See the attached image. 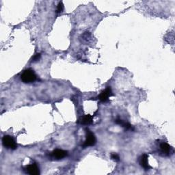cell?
<instances>
[{
  "mask_svg": "<svg viewBox=\"0 0 175 175\" xmlns=\"http://www.w3.org/2000/svg\"><path fill=\"white\" fill-rule=\"evenodd\" d=\"M36 75L34 73V71L32 69H27L22 73L21 76V79L22 81L25 83V84H29V83H32L36 80Z\"/></svg>",
  "mask_w": 175,
  "mask_h": 175,
  "instance_id": "1",
  "label": "cell"
},
{
  "mask_svg": "<svg viewBox=\"0 0 175 175\" xmlns=\"http://www.w3.org/2000/svg\"><path fill=\"white\" fill-rule=\"evenodd\" d=\"M3 145L7 149L14 150L17 148V144H16L14 139L9 135H5L2 139Z\"/></svg>",
  "mask_w": 175,
  "mask_h": 175,
  "instance_id": "2",
  "label": "cell"
},
{
  "mask_svg": "<svg viewBox=\"0 0 175 175\" xmlns=\"http://www.w3.org/2000/svg\"><path fill=\"white\" fill-rule=\"evenodd\" d=\"M96 143V138L94 133L91 131L87 130L86 131V140L83 144V147L86 148L89 146H93Z\"/></svg>",
  "mask_w": 175,
  "mask_h": 175,
  "instance_id": "3",
  "label": "cell"
},
{
  "mask_svg": "<svg viewBox=\"0 0 175 175\" xmlns=\"http://www.w3.org/2000/svg\"><path fill=\"white\" fill-rule=\"evenodd\" d=\"M112 96H113L112 89L110 87H108L105 90H103L99 96V99L100 100V101L103 103H106L108 101L109 97Z\"/></svg>",
  "mask_w": 175,
  "mask_h": 175,
  "instance_id": "4",
  "label": "cell"
},
{
  "mask_svg": "<svg viewBox=\"0 0 175 175\" xmlns=\"http://www.w3.org/2000/svg\"><path fill=\"white\" fill-rule=\"evenodd\" d=\"M25 170L27 173L31 175H38L40 174L39 168L36 164H32L28 165L25 167Z\"/></svg>",
  "mask_w": 175,
  "mask_h": 175,
  "instance_id": "5",
  "label": "cell"
},
{
  "mask_svg": "<svg viewBox=\"0 0 175 175\" xmlns=\"http://www.w3.org/2000/svg\"><path fill=\"white\" fill-rule=\"evenodd\" d=\"M51 156L52 158L55 159H62L67 156V152L62 149H56L51 153Z\"/></svg>",
  "mask_w": 175,
  "mask_h": 175,
  "instance_id": "6",
  "label": "cell"
},
{
  "mask_svg": "<svg viewBox=\"0 0 175 175\" xmlns=\"http://www.w3.org/2000/svg\"><path fill=\"white\" fill-rule=\"evenodd\" d=\"M93 122V116L90 114L86 115L83 116L81 119H79L78 123L81 124H84V125H89L91 124Z\"/></svg>",
  "mask_w": 175,
  "mask_h": 175,
  "instance_id": "7",
  "label": "cell"
},
{
  "mask_svg": "<svg viewBox=\"0 0 175 175\" xmlns=\"http://www.w3.org/2000/svg\"><path fill=\"white\" fill-rule=\"evenodd\" d=\"M148 159H149V156H148V155H146V154H144V155H142L140 158L141 166L143 168H144L146 170H149V169L150 168V167L149 165V160H148Z\"/></svg>",
  "mask_w": 175,
  "mask_h": 175,
  "instance_id": "8",
  "label": "cell"
},
{
  "mask_svg": "<svg viewBox=\"0 0 175 175\" xmlns=\"http://www.w3.org/2000/svg\"><path fill=\"white\" fill-rule=\"evenodd\" d=\"M160 149H161L162 152L165 155H169L170 153L171 150V146L168 144L165 143V142H163L160 145Z\"/></svg>",
  "mask_w": 175,
  "mask_h": 175,
  "instance_id": "9",
  "label": "cell"
},
{
  "mask_svg": "<svg viewBox=\"0 0 175 175\" xmlns=\"http://www.w3.org/2000/svg\"><path fill=\"white\" fill-rule=\"evenodd\" d=\"M115 122L116 124H120V125L123 127L124 128H125L126 129H132V127L131 124H130L129 123L123 122V121L121 119H120V118H118V119L116 120Z\"/></svg>",
  "mask_w": 175,
  "mask_h": 175,
  "instance_id": "10",
  "label": "cell"
},
{
  "mask_svg": "<svg viewBox=\"0 0 175 175\" xmlns=\"http://www.w3.org/2000/svg\"><path fill=\"white\" fill-rule=\"evenodd\" d=\"M64 10V4H62V2H60L58 4L57 6V13H61Z\"/></svg>",
  "mask_w": 175,
  "mask_h": 175,
  "instance_id": "11",
  "label": "cell"
},
{
  "mask_svg": "<svg viewBox=\"0 0 175 175\" xmlns=\"http://www.w3.org/2000/svg\"><path fill=\"white\" fill-rule=\"evenodd\" d=\"M111 158L115 162H118L120 160L119 156H118V155H117L116 153H112L111 155Z\"/></svg>",
  "mask_w": 175,
  "mask_h": 175,
  "instance_id": "12",
  "label": "cell"
},
{
  "mask_svg": "<svg viewBox=\"0 0 175 175\" xmlns=\"http://www.w3.org/2000/svg\"><path fill=\"white\" fill-rule=\"evenodd\" d=\"M40 57H41L40 53H37V54H36L33 57V58H32V61L33 62L38 61L40 59Z\"/></svg>",
  "mask_w": 175,
  "mask_h": 175,
  "instance_id": "13",
  "label": "cell"
}]
</instances>
